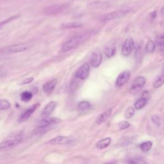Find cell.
Masks as SVG:
<instances>
[{"instance_id": "cell-21", "label": "cell", "mask_w": 164, "mask_h": 164, "mask_svg": "<svg viewBox=\"0 0 164 164\" xmlns=\"http://www.w3.org/2000/svg\"><path fill=\"white\" fill-rule=\"evenodd\" d=\"M152 147V142L151 141H146L140 144V148L142 151L148 152L151 149Z\"/></svg>"}, {"instance_id": "cell-3", "label": "cell", "mask_w": 164, "mask_h": 164, "mask_svg": "<svg viewBox=\"0 0 164 164\" xmlns=\"http://www.w3.org/2000/svg\"><path fill=\"white\" fill-rule=\"evenodd\" d=\"M67 7L68 5L65 3L52 5L44 8L43 12L46 15L55 16L63 12Z\"/></svg>"}, {"instance_id": "cell-18", "label": "cell", "mask_w": 164, "mask_h": 164, "mask_svg": "<svg viewBox=\"0 0 164 164\" xmlns=\"http://www.w3.org/2000/svg\"><path fill=\"white\" fill-rule=\"evenodd\" d=\"M148 101V99H147L145 98H143V97H141L140 99L137 100L136 102L135 103L134 108L137 110L142 109V108L146 105Z\"/></svg>"}, {"instance_id": "cell-13", "label": "cell", "mask_w": 164, "mask_h": 164, "mask_svg": "<svg viewBox=\"0 0 164 164\" xmlns=\"http://www.w3.org/2000/svg\"><path fill=\"white\" fill-rule=\"evenodd\" d=\"M57 105V101H50L43 109V112H42V117H48L49 115H51V113L53 112L54 110L55 109Z\"/></svg>"}, {"instance_id": "cell-9", "label": "cell", "mask_w": 164, "mask_h": 164, "mask_svg": "<svg viewBox=\"0 0 164 164\" xmlns=\"http://www.w3.org/2000/svg\"><path fill=\"white\" fill-rule=\"evenodd\" d=\"M130 76H131V73H130V71L125 70L119 74L116 80L115 85L117 87H121L124 85L128 81Z\"/></svg>"}, {"instance_id": "cell-26", "label": "cell", "mask_w": 164, "mask_h": 164, "mask_svg": "<svg viewBox=\"0 0 164 164\" xmlns=\"http://www.w3.org/2000/svg\"><path fill=\"white\" fill-rule=\"evenodd\" d=\"M135 113V108L132 107H130L127 108L125 111L124 117L126 119H130L134 115Z\"/></svg>"}, {"instance_id": "cell-17", "label": "cell", "mask_w": 164, "mask_h": 164, "mask_svg": "<svg viewBox=\"0 0 164 164\" xmlns=\"http://www.w3.org/2000/svg\"><path fill=\"white\" fill-rule=\"evenodd\" d=\"M111 141H112V139L110 137L105 138L96 143V147L99 149H105L110 146Z\"/></svg>"}, {"instance_id": "cell-2", "label": "cell", "mask_w": 164, "mask_h": 164, "mask_svg": "<svg viewBox=\"0 0 164 164\" xmlns=\"http://www.w3.org/2000/svg\"><path fill=\"white\" fill-rule=\"evenodd\" d=\"M28 49V46L26 44H18L14 45L5 46L0 49V53L3 55H8L18 53L26 51Z\"/></svg>"}, {"instance_id": "cell-10", "label": "cell", "mask_w": 164, "mask_h": 164, "mask_svg": "<svg viewBox=\"0 0 164 164\" xmlns=\"http://www.w3.org/2000/svg\"><path fill=\"white\" fill-rule=\"evenodd\" d=\"M90 73V67L87 63H85L80 66L76 73V77L80 80H85Z\"/></svg>"}, {"instance_id": "cell-16", "label": "cell", "mask_w": 164, "mask_h": 164, "mask_svg": "<svg viewBox=\"0 0 164 164\" xmlns=\"http://www.w3.org/2000/svg\"><path fill=\"white\" fill-rule=\"evenodd\" d=\"M146 80L143 76H138L134 80L132 85V90H137L141 88L146 84Z\"/></svg>"}, {"instance_id": "cell-14", "label": "cell", "mask_w": 164, "mask_h": 164, "mask_svg": "<svg viewBox=\"0 0 164 164\" xmlns=\"http://www.w3.org/2000/svg\"><path fill=\"white\" fill-rule=\"evenodd\" d=\"M57 84V79H53L46 82L43 86V89L46 94H51Z\"/></svg>"}, {"instance_id": "cell-29", "label": "cell", "mask_w": 164, "mask_h": 164, "mask_svg": "<svg viewBox=\"0 0 164 164\" xmlns=\"http://www.w3.org/2000/svg\"><path fill=\"white\" fill-rule=\"evenodd\" d=\"M81 26H82L81 24L76 23H67L63 25V27L64 28H79Z\"/></svg>"}, {"instance_id": "cell-31", "label": "cell", "mask_w": 164, "mask_h": 164, "mask_svg": "<svg viewBox=\"0 0 164 164\" xmlns=\"http://www.w3.org/2000/svg\"><path fill=\"white\" fill-rule=\"evenodd\" d=\"M151 121L155 125H156L157 126H160V123H161V122H160V117L158 116L157 115H153L151 117Z\"/></svg>"}, {"instance_id": "cell-7", "label": "cell", "mask_w": 164, "mask_h": 164, "mask_svg": "<svg viewBox=\"0 0 164 164\" xmlns=\"http://www.w3.org/2000/svg\"><path fill=\"white\" fill-rule=\"evenodd\" d=\"M40 105L39 103H37L32 105V106L30 107L28 109H27L26 110H25L24 112L22 113L18 119L19 123H23V122H24L28 120V119L30 117V116L34 113L35 111L40 107Z\"/></svg>"}, {"instance_id": "cell-12", "label": "cell", "mask_w": 164, "mask_h": 164, "mask_svg": "<svg viewBox=\"0 0 164 164\" xmlns=\"http://www.w3.org/2000/svg\"><path fill=\"white\" fill-rule=\"evenodd\" d=\"M69 138L65 136H58L52 139L47 142L46 144L48 145H60V144H65L68 143Z\"/></svg>"}, {"instance_id": "cell-27", "label": "cell", "mask_w": 164, "mask_h": 164, "mask_svg": "<svg viewBox=\"0 0 164 164\" xmlns=\"http://www.w3.org/2000/svg\"><path fill=\"white\" fill-rule=\"evenodd\" d=\"M155 43L153 40H149L146 44V50L149 53H153L155 49Z\"/></svg>"}, {"instance_id": "cell-11", "label": "cell", "mask_w": 164, "mask_h": 164, "mask_svg": "<svg viewBox=\"0 0 164 164\" xmlns=\"http://www.w3.org/2000/svg\"><path fill=\"white\" fill-rule=\"evenodd\" d=\"M102 58V55L99 51H94L89 60L90 65L94 68L98 67L101 63Z\"/></svg>"}, {"instance_id": "cell-33", "label": "cell", "mask_w": 164, "mask_h": 164, "mask_svg": "<svg viewBox=\"0 0 164 164\" xmlns=\"http://www.w3.org/2000/svg\"><path fill=\"white\" fill-rule=\"evenodd\" d=\"M1 70H0V74H1Z\"/></svg>"}, {"instance_id": "cell-30", "label": "cell", "mask_w": 164, "mask_h": 164, "mask_svg": "<svg viewBox=\"0 0 164 164\" xmlns=\"http://www.w3.org/2000/svg\"><path fill=\"white\" fill-rule=\"evenodd\" d=\"M130 126V124L127 121L121 122V123L119 124V128L121 130H126L127 128H128Z\"/></svg>"}, {"instance_id": "cell-32", "label": "cell", "mask_w": 164, "mask_h": 164, "mask_svg": "<svg viewBox=\"0 0 164 164\" xmlns=\"http://www.w3.org/2000/svg\"><path fill=\"white\" fill-rule=\"evenodd\" d=\"M34 78H33V77H30V78H27L25 80H24L23 82L21 83V85H27V84H29V83H31L33 81Z\"/></svg>"}, {"instance_id": "cell-1", "label": "cell", "mask_w": 164, "mask_h": 164, "mask_svg": "<svg viewBox=\"0 0 164 164\" xmlns=\"http://www.w3.org/2000/svg\"><path fill=\"white\" fill-rule=\"evenodd\" d=\"M23 139V132L16 131L13 132L0 142V151H7L14 148Z\"/></svg>"}, {"instance_id": "cell-22", "label": "cell", "mask_w": 164, "mask_h": 164, "mask_svg": "<svg viewBox=\"0 0 164 164\" xmlns=\"http://www.w3.org/2000/svg\"><path fill=\"white\" fill-rule=\"evenodd\" d=\"M11 105L9 101L6 99H0V111L7 110L9 109Z\"/></svg>"}, {"instance_id": "cell-15", "label": "cell", "mask_w": 164, "mask_h": 164, "mask_svg": "<svg viewBox=\"0 0 164 164\" xmlns=\"http://www.w3.org/2000/svg\"><path fill=\"white\" fill-rule=\"evenodd\" d=\"M112 112V108H111L110 109H108L107 110L105 111L103 113H102L101 114H100L98 117L96 119V123L97 124H101L103 123L104 122L106 121L107 119L110 117L111 114Z\"/></svg>"}, {"instance_id": "cell-6", "label": "cell", "mask_w": 164, "mask_h": 164, "mask_svg": "<svg viewBox=\"0 0 164 164\" xmlns=\"http://www.w3.org/2000/svg\"><path fill=\"white\" fill-rule=\"evenodd\" d=\"M60 121L61 119L58 117H43V119H41L40 120L37 121L35 126L38 128H44L48 127L53 124H58Z\"/></svg>"}, {"instance_id": "cell-25", "label": "cell", "mask_w": 164, "mask_h": 164, "mask_svg": "<svg viewBox=\"0 0 164 164\" xmlns=\"http://www.w3.org/2000/svg\"><path fill=\"white\" fill-rule=\"evenodd\" d=\"M127 163H132V164H143V163H147L146 161L141 159L139 158H130L129 160H128L126 162Z\"/></svg>"}, {"instance_id": "cell-19", "label": "cell", "mask_w": 164, "mask_h": 164, "mask_svg": "<svg viewBox=\"0 0 164 164\" xmlns=\"http://www.w3.org/2000/svg\"><path fill=\"white\" fill-rule=\"evenodd\" d=\"M33 94L30 91H24L21 94V99L23 102H28L32 99Z\"/></svg>"}, {"instance_id": "cell-23", "label": "cell", "mask_w": 164, "mask_h": 164, "mask_svg": "<svg viewBox=\"0 0 164 164\" xmlns=\"http://www.w3.org/2000/svg\"><path fill=\"white\" fill-rule=\"evenodd\" d=\"M78 107V108L80 110H87L89 109L91 107V105L90 103L87 101H83L79 103Z\"/></svg>"}, {"instance_id": "cell-4", "label": "cell", "mask_w": 164, "mask_h": 164, "mask_svg": "<svg viewBox=\"0 0 164 164\" xmlns=\"http://www.w3.org/2000/svg\"><path fill=\"white\" fill-rule=\"evenodd\" d=\"M83 40L82 36L76 35L69 38L68 40H67L65 43L63 44L62 48V52H67L70 50L73 49L77 46L80 45V44L82 43Z\"/></svg>"}, {"instance_id": "cell-20", "label": "cell", "mask_w": 164, "mask_h": 164, "mask_svg": "<svg viewBox=\"0 0 164 164\" xmlns=\"http://www.w3.org/2000/svg\"><path fill=\"white\" fill-rule=\"evenodd\" d=\"M163 82H164V77H163V74H162V75H160V76L157 77V78L155 79V80L153 82V87L155 88H158L163 85Z\"/></svg>"}, {"instance_id": "cell-24", "label": "cell", "mask_w": 164, "mask_h": 164, "mask_svg": "<svg viewBox=\"0 0 164 164\" xmlns=\"http://www.w3.org/2000/svg\"><path fill=\"white\" fill-rule=\"evenodd\" d=\"M115 53H116V49L115 46L108 47L106 50H105V54H106V56L108 58L114 56Z\"/></svg>"}, {"instance_id": "cell-8", "label": "cell", "mask_w": 164, "mask_h": 164, "mask_svg": "<svg viewBox=\"0 0 164 164\" xmlns=\"http://www.w3.org/2000/svg\"><path fill=\"white\" fill-rule=\"evenodd\" d=\"M134 48V42L132 38H127L122 47L121 54L123 56L127 57L131 54L132 50Z\"/></svg>"}, {"instance_id": "cell-5", "label": "cell", "mask_w": 164, "mask_h": 164, "mask_svg": "<svg viewBox=\"0 0 164 164\" xmlns=\"http://www.w3.org/2000/svg\"><path fill=\"white\" fill-rule=\"evenodd\" d=\"M130 10H116L114 12H110L108 14L105 15L103 18H102L101 21L103 22L109 21L112 20H115L117 19H120L121 18L126 16L130 12Z\"/></svg>"}, {"instance_id": "cell-28", "label": "cell", "mask_w": 164, "mask_h": 164, "mask_svg": "<svg viewBox=\"0 0 164 164\" xmlns=\"http://www.w3.org/2000/svg\"><path fill=\"white\" fill-rule=\"evenodd\" d=\"M156 44L158 47H160V48L162 49V51H163V34L158 36L156 39Z\"/></svg>"}]
</instances>
